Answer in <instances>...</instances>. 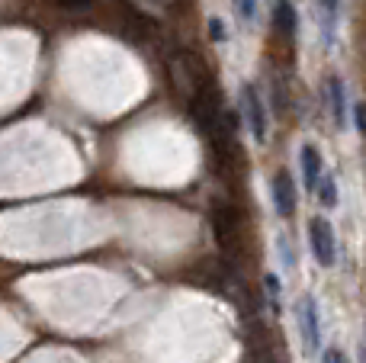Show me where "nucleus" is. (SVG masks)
<instances>
[{
	"label": "nucleus",
	"mask_w": 366,
	"mask_h": 363,
	"mask_svg": "<svg viewBox=\"0 0 366 363\" xmlns=\"http://www.w3.org/2000/svg\"><path fill=\"white\" fill-rule=\"evenodd\" d=\"M322 203L325 206H335L337 203V190H335V180L322 177Z\"/></svg>",
	"instance_id": "10"
},
{
	"label": "nucleus",
	"mask_w": 366,
	"mask_h": 363,
	"mask_svg": "<svg viewBox=\"0 0 366 363\" xmlns=\"http://www.w3.org/2000/svg\"><path fill=\"white\" fill-rule=\"evenodd\" d=\"M244 106H247V122H251V132L257 141L267 139V113H264V103H260L257 90L251 84H244Z\"/></svg>",
	"instance_id": "5"
},
{
	"label": "nucleus",
	"mask_w": 366,
	"mask_h": 363,
	"mask_svg": "<svg viewBox=\"0 0 366 363\" xmlns=\"http://www.w3.org/2000/svg\"><path fill=\"white\" fill-rule=\"evenodd\" d=\"M273 26H277L283 36H296L299 16H296V10H292L290 0H280V4H277V10H273Z\"/></svg>",
	"instance_id": "7"
},
{
	"label": "nucleus",
	"mask_w": 366,
	"mask_h": 363,
	"mask_svg": "<svg viewBox=\"0 0 366 363\" xmlns=\"http://www.w3.org/2000/svg\"><path fill=\"white\" fill-rule=\"evenodd\" d=\"M302 174H305V187H309V190H315L318 177H322V158H318V151L312 145L302 148Z\"/></svg>",
	"instance_id": "8"
},
{
	"label": "nucleus",
	"mask_w": 366,
	"mask_h": 363,
	"mask_svg": "<svg viewBox=\"0 0 366 363\" xmlns=\"http://www.w3.org/2000/svg\"><path fill=\"white\" fill-rule=\"evenodd\" d=\"M209 39H212V42H225V23H222V19H209Z\"/></svg>",
	"instance_id": "11"
},
{
	"label": "nucleus",
	"mask_w": 366,
	"mask_h": 363,
	"mask_svg": "<svg viewBox=\"0 0 366 363\" xmlns=\"http://www.w3.org/2000/svg\"><path fill=\"white\" fill-rule=\"evenodd\" d=\"M58 4H61L64 10H84V6L94 4V0H58Z\"/></svg>",
	"instance_id": "14"
},
{
	"label": "nucleus",
	"mask_w": 366,
	"mask_h": 363,
	"mask_svg": "<svg viewBox=\"0 0 366 363\" xmlns=\"http://www.w3.org/2000/svg\"><path fill=\"white\" fill-rule=\"evenodd\" d=\"M299 325H302L305 351L315 354L318 351V309L312 299H302V306H299Z\"/></svg>",
	"instance_id": "6"
},
{
	"label": "nucleus",
	"mask_w": 366,
	"mask_h": 363,
	"mask_svg": "<svg viewBox=\"0 0 366 363\" xmlns=\"http://www.w3.org/2000/svg\"><path fill=\"white\" fill-rule=\"evenodd\" d=\"M322 363H347V360H344L341 351H328V354L322 357Z\"/></svg>",
	"instance_id": "15"
},
{
	"label": "nucleus",
	"mask_w": 366,
	"mask_h": 363,
	"mask_svg": "<svg viewBox=\"0 0 366 363\" xmlns=\"http://www.w3.org/2000/svg\"><path fill=\"white\" fill-rule=\"evenodd\" d=\"M234 4H238V13H241V16H247V19L254 16V0H234Z\"/></svg>",
	"instance_id": "13"
},
{
	"label": "nucleus",
	"mask_w": 366,
	"mask_h": 363,
	"mask_svg": "<svg viewBox=\"0 0 366 363\" xmlns=\"http://www.w3.org/2000/svg\"><path fill=\"white\" fill-rule=\"evenodd\" d=\"M354 122H357V132H366V109H363V103H357V106H354Z\"/></svg>",
	"instance_id": "12"
},
{
	"label": "nucleus",
	"mask_w": 366,
	"mask_h": 363,
	"mask_svg": "<svg viewBox=\"0 0 366 363\" xmlns=\"http://www.w3.org/2000/svg\"><path fill=\"white\" fill-rule=\"evenodd\" d=\"M171 77H174V84H177V90L183 96H193L196 90L209 81V74L202 71L199 58L189 55V51H177V55L171 58Z\"/></svg>",
	"instance_id": "2"
},
{
	"label": "nucleus",
	"mask_w": 366,
	"mask_h": 363,
	"mask_svg": "<svg viewBox=\"0 0 366 363\" xmlns=\"http://www.w3.org/2000/svg\"><path fill=\"white\" fill-rule=\"evenodd\" d=\"M331 100H335V119H337V126H344L347 122V106H344V87H341V81H331Z\"/></svg>",
	"instance_id": "9"
},
{
	"label": "nucleus",
	"mask_w": 366,
	"mask_h": 363,
	"mask_svg": "<svg viewBox=\"0 0 366 363\" xmlns=\"http://www.w3.org/2000/svg\"><path fill=\"white\" fill-rule=\"evenodd\" d=\"M273 199H277V212L283 219H290L296 212V187H292V177L286 171H280L273 177Z\"/></svg>",
	"instance_id": "4"
},
{
	"label": "nucleus",
	"mask_w": 366,
	"mask_h": 363,
	"mask_svg": "<svg viewBox=\"0 0 366 363\" xmlns=\"http://www.w3.org/2000/svg\"><path fill=\"white\" fill-rule=\"evenodd\" d=\"M309 238H312L315 261L322 264V267H331V264H335V232H331V222H325V219H312Z\"/></svg>",
	"instance_id": "3"
},
{
	"label": "nucleus",
	"mask_w": 366,
	"mask_h": 363,
	"mask_svg": "<svg viewBox=\"0 0 366 363\" xmlns=\"http://www.w3.org/2000/svg\"><path fill=\"white\" fill-rule=\"evenodd\" d=\"M212 232H215V242H219L225 261L234 264V257H238V251H241V212L234 209V206H215Z\"/></svg>",
	"instance_id": "1"
}]
</instances>
